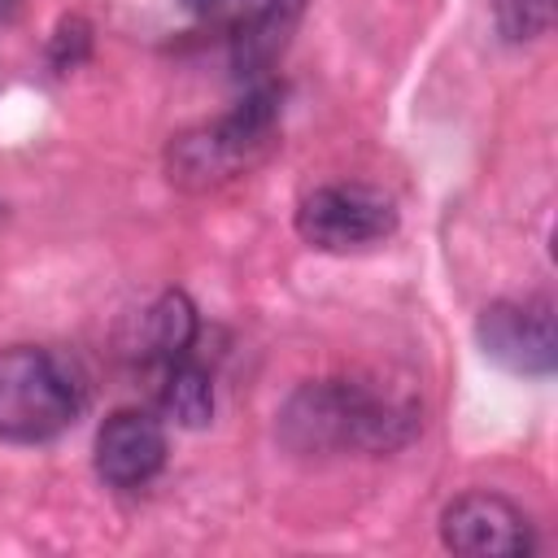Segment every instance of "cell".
I'll return each instance as SVG.
<instances>
[{"mask_svg": "<svg viewBox=\"0 0 558 558\" xmlns=\"http://www.w3.org/2000/svg\"><path fill=\"white\" fill-rule=\"evenodd\" d=\"M418 405L366 379H318L288 397L279 436L296 453H392L418 436Z\"/></svg>", "mask_w": 558, "mask_h": 558, "instance_id": "6da1fadb", "label": "cell"}, {"mask_svg": "<svg viewBox=\"0 0 558 558\" xmlns=\"http://www.w3.org/2000/svg\"><path fill=\"white\" fill-rule=\"evenodd\" d=\"M87 405L78 366L44 344L0 349V440L39 445L61 436Z\"/></svg>", "mask_w": 558, "mask_h": 558, "instance_id": "7a4b0ae2", "label": "cell"}, {"mask_svg": "<svg viewBox=\"0 0 558 558\" xmlns=\"http://www.w3.org/2000/svg\"><path fill=\"white\" fill-rule=\"evenodd\" d=\"M275 126H279V92L253 87L227 118L196 126V131H183L170 144V153H166L170 183L192 187V192L231 183L235 174L253 170L270 153Z\"/></svg>", "mask_w": 558, "mask_h": 558, "instance_id": "3957f363", "label": "cell"}, {"mask_svg": "<svg viewBox=\"0 0 558 558\" xmlns=\"http://www.w3.org/2000/svg\"><path fill=\"white\" fill-rule=\"evenodd\" d=\"M397 231V205L366 183H327L296 205V235L323 253L384 244Z\"/></svg>", "mask_w": 558, "mask_h": 558, "instance_id": "277c9868", "label": "cell"}, {"mask_svg": "<svg viewBox=\"0 0 558 558\" xmlns=\"http://www.w3.org/2000/svg\"><path fill=\"white\" fill-rule=\"evenodd\" d=\"M480 349L514 375H549L558 366L549 301H493L475 323Z\"/></svg>", "mask_w": 558, "mask_h": 558, "instance_id": "5b68a950", "label": "cell"}, {"mask_svg": "<svg viewBox=\"0 0 558 558\" xmlns=\"http://www.w3.org/2000/svg\"><path fill=\"white\" fill-rule=\"evenodd\" d=\"M440 541L453 554H475V558H506V554H532L536 536L527 514L488 488L462 493L445 506L440 514Z\"/></svg>", "mask_w": 558, "mask_h": 558, "instance_id": "8992f818", "label": "cell"}, {"mask_svg": "<svg viewBox=\"0 0 558 558\" xmlns=\"http://www.w3.org/2000/svg\"><path fill=\"white\" fill-rule=\"evenodd\" d=\"M166 466V427L148 410H113L96 432V475L109 488H144Z\"/></svg>", "mask_w": 558, "mask_h": 558, "instance_id": "52a82bcc", "label": "cell"}, {"mask_svg": "<svg viewBox=\"0 0 558 558\" xmlns=\"http://www.w3.org/2000/svg\"><path fill=\"white\" fill-rule=\"evenodd\" d=\"M201 22L231 31L248 48H275L305 0H183Z\"/></svg>", "mask_w": 558, "mask_h": 558, "instance_id": "ba28073f", "label": "cell"}, {"mask_svg": "<svg viewBox=\"0 0 558 558\" xmlns=\"http://www.w3.org/2000/svg\"><path fill=\"white\" fill-rule=\"evenodd\" d=\"M196 331H201L196 305H192L183 292H166V296H157V301L140 314L135 353H140L148 366L179 362V357H187V353H192Z\"/></svg>", "mask_w": 558, "mask_h": 558, "instance_id": "9c48e42d", "label": "cell"}, {"mask_svg": "<svg viewBox=\"0 0 558 558\" xmlns=\"http://www.w3.org/2000/svg\"><path fill=\"white\" fill-rule=\"evenodd\" d=\"M157 401H161L166 418H174L179 427H205L214 418V379L187 353L179 362L157 366Z\"/></svg>", "mask_w": 558, "mask_h": 558, "instance_id": "30bf717a", "label": "cell"}, {"mask_svg": "<svg viewBox=\"0 0 558 558\" xmlns=\"http://www.w3.org/2000/svg\"><path fill=\"white\" fill-rule=\"evenodd\" d=\"M493 13H497V31L506 39L523 44V39H536L549 31L554 0H493Z\"/></svg>", "mask_w": 558, "mask_h": 558, "instance_id": "8fae6325", "label": "cell"}, {"mask_svg": "<svg viewBox=\"0 0 558 558\" xmlns=\"http://www.w3.org/2000/svg\"><path fill=\"white\" fill-rule=\"evenodd\" d=\"M87 48H92V26H87V22H78V17H70V22H61V26H57L48 57H52V65H57V70H74V65L87 57Z\"/></svg>", "mask_w": 558, "mask_h": 558, "instance_id": "7c38bea8", "label": "cell"}]
</instances>
